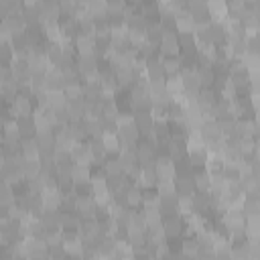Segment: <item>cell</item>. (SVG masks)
Wrapping results in <instances>:
<instances>
[{"mask_svg": "<svg viewBox=\"0 0 260 260\" xmlns=\"http://www.w3.org/2000/svg\"><path fill=\"white\" fill-rule=\"evenodd\" d=\"M32 110H35V100L30 98L28 91L20 89L12 102L8 104V112H10V118H30L32 116Z\"/></svg>", "mask_w": 260, "mask_h": 260, "instance_id": "cell-1", "label": "cell"}, {"mask_svg": "<svg viewBox=\"0 0 260 260\" xmlns=\"http://www.w3.org/2000/svg\"><path fill=\"white\" fill-rule=\"evenodd\" d=\"M160 57H179L181 49H179V35L177 30H162V39L156 47Z\"/></svg>", "mask_w": 260, "mask_h": 260, "instance_id": "cell-2", "label": "cell"}, {"mask_svg": "<svg viewBox=\"0 0 260 260\" xmlns=\"http://www.w3.org/2000/svg\"><path fill=\"white\" fill-rule=\"evenodd\" d=\"M61 248L65 250L67 258H73V260H81V258H83V244H81L79 234H69V232H63V238H61Z\"/></svg>", "mask_w": 260, "mask_h": 260, "instance_id": "cell-3", "label": "cell"}, {"mask_svg": "<svg viewBox=\"0 0 260 260\" xmlns=\"http://www.w3.org/2000/svg\"><path fill=\"white\" fill-rule=\"evenodd\" d=\"M183 228H185L183 215L175 213V215H167V217H162V232H165L167 240H181V236H183Z\"/></svg>", "mask_w": 260, "mask_h": 260, "instance_id": "cell-4", "label": "cell"}, {"mask_svg": "<svg viewBox=\"0 0 260 260\" xmlns=\"http://www.w3.org/2000/svg\"><path fill=\"white\" fill-rule=\"evenodd\" d=\"M24 250L28 260H39L49 256V246L43 238H24Z\"/></svg>", "mask_w": 260, "mask_h": 260, "instance_id": "cell-5", "label": "cell"}, {"mask_svg": "<svg viewBox=\"0 0 260 260\" xmlns=\"http://www.w3.org/2000/svg\"><path fill=\"white\" fill-rule=\"evenodd\" d=\"M154 173L158 181H175L177 171H175V162L169 156H158L154 160Z\"/></svg>", "mask_w": 260, "mask_h": 260, "instance_id": "cell-6", "label": "cell"}, {"mask_svg": "<svg viewBox=\"0 0 260 260\" xmlns=\"http://www.w3.org/2000/svg\"><path fill=\"white\" fill-rule=\"evenodd\" d=\"M175 30H177V35L195 32V18H193V14L185 6L179 8L177 14H175Z\"/></svg>", "mask_w": 260, "mask_h": 260, "instance_id": "cell-7", "label": "cell"}, {"mask_svg": "<svg viewBox=\"0 0 260 260\" xmlns=\"http://www.w3.org/2000/svg\"><path fill=\"white\" fill-rule=\"evenodd\" d=\"M35 144L39 146L41 156H53V152H55V132L53 130L37 132L35 134Z\"/></svg>", "mask_w": 260, "mask_h": 260, "instance_id": "cell-8", "label": "cell"}, {"mask_svg": "<svg viewBox=\"0 0 260 260\" xmlns=\"http://www.w3.org/2000/svg\"><path fill=\"white\" fill-rule=\"evenodd\" d=\"M73 49H75V55H91V53H95V37L93 35H85V32H77L73 37Z\"/></svg>", "mask_w": 260, "mask_h": 260, "instance_id": "cell-9", "label": "cell"}, {"mask_svg": "<svg viewBox=\"0 0 260 260\" xmlns=\"http://www.w3.org/2000/svg\"><path fill=\"white\" fill-rule=\"evenodd\" d=\"M199 134H201V138H203L205 146H209V144H215V142H221V140H223V132H221V128H219V124H217L215 120L205 122V124L199 128Z\"/></svg>", "mask_w": 260, "mask_h": 260, "instance_id": "cell-10", "label": "cell"}, {"mask_svg": "<svg viewBox=\"0 0 260 260\" xmlns=\"http://www.w3.org/2000/svg\"><path fill=\"white\" fill-rule=\"evenodd\" d=\"M71 160L75 165H85V167H93L95 160L91 156V150L87 146V140L85 142H75V146L71 148Z\"/></svg>", "mask_w": 260, "mask_h": 260, "instance_id": "cell-11", "label": "cell"}, {"mask_svg": "<svg viewBox=\"0 0 260 260\" xmlns=\"http://www.w3.org/2000/svg\"><path fill=\"white\" fill-rule=\"evenodd\" d=\"M95 209H98V203L93 201L91 195H87V197H75V213L81 219H95Z\"/></svg>", "mask_w": 260, "mask_h": 260, "instance_id": "cell-12", "label": "cell"}, {"mask_svg": "<svg viewBox=\"0 0 260 260\" xmlns=\"http://www.w3.org/2000/svg\"><path fill=\"white\" fill-rule=\"evenodd\" d=\"M179 79L183 83V89L185 93H199L201 89V83H199V75H197V69H181L179 73Z\"/></svg>", "mask_w": 260, "mask_h": 260, "instance_id": "cell-13", "label": "cell"}, {"mask_svg": "<svg viewBox=\"0 0 260 260\" xmlns=\"http://www.w3.org/2000/svg\"><path fill=\"white\" fill-rule=\"evenodd\" d=\"M144 73H146V79L148 81H156V79H165L167 75H165V69H162V57L156 53L154 57H150V59H146V69H144Z\"/></svg>", "mask_w": 260, "mask_h": 260, "instance_id": "cell-14", "label": "cell"}, {"mask_svg": "<svg viewBox=\"0 0 260 260\" xmlns=\"http://www.w3.org/2000/svg\"><path fill=\"white\" fill-rule=\"evenodd\" d=\"M134 118V126L138 128L140 136H150L152 128H154V118L150 112H132Z\"/></svg>", "mask_w": 260, "mask_h": 260, "instance_id": "cell-15", "label": "cell"}, {"mask_svg": "<svg viewBox=\"0 0 260 260\" xmlns=\"http://www.w3.org/2000/svg\"><path fill=\"white\" fill-rule=\"evenodd\" d=\"M61 201H63V193L59 189H45V191H41L43 209H49V211L61 209Z\"/></svg>", "mask_w": 260, "mask_h": 260, "instance_id": "cell-16", "label": "cell"}, {"mask_svg": "<svg viewBox=\"0 0 260 260\" xmlns=\"http://www.w3.org/2000/svg\"><path fill=\"white\" fill-rule=\"evenodd\" d=\"M140 219L144 223L146 230H152V228H160L162 225V215L156 207H140Z\"/></svg>", "mask_w": 260, "mask_h": 260, "instance_id": "cell-17", "label": "cell"}, {"mask_svg": "<svg viewBox=\"0 0 260 260\" xmlns=\"http://www.w3.org/2000/svg\"><path fill=\"white\" fill-rule=\"evenodd\" d=\"M45 100H47V108L53 110V112H59V110L67 108V98L63 93V89H47Z\"/></svg>", "mask_w": 260, "mask_h": 260, "instance_id": "cell-18", "label": "cell"}, {"mask_svg": "<svg viewBox=\"0 0 260 260\" xmlns=\"http://www.w3.org/2000/svg\"><path fill=\"white\" fill-rule=\"evenodd\" d=\"M175 185V195L185 199V197H191L195 193V185H193V175L191 177H175L173 181Z\"/></svg>", "mask_w": 260, "mask_h": 260, "instance_id": "cell-19", "label": "cell"}, {"mask_svg": "<svg viewBox=\"0 0 260 260\" xmlns=\"http://www.w3.org/2000/svg\"><path fill=\"white\" fill-rule=\"evenodd\" d=\"M41 223L45 225V230H61V219H63V211L61 209H55V211H49V209H43L41 215H39Z\"/></svg>", "mask_w": 260, "mask_h": 260, "instance_id": "cell-20", "label": "cell"}, {"mask_svg": "<svg viewBox=\"0 0 260 260\" xmlns=\"http://www.w3.org/2000/svg\"><path fill=\"white\" fill-rule=\"evenodd\" d=\"M179 252L185 260H195L199 256V242L195 236L191 238H181V244H179Z\"/></svg>", "mask_w": 260, "mask_h": 260, "instance_id": "cell-21", "label": "cell"}, {"mask_svg": "<svg viewBox=\"0 0 260 260\" xmlns=\"http://www.w3.org/2000/svg\"><path fill=\"white\" fill-rule=\"evenodd\" d=\"M124 205L126 209H140L142 207V189L138 185H130L124 193Z\"/></svg>", "mask_w": 260, "mask_h": 260, "instance_id": "cell-22", "label": "cell"}, {"mask_svg": "<svg viewBox=\"0 0 260 260\" xmlns=\"http://www.w3.org/2000/svg\"><path fill=\"white\" fill-rule=\"evenodd\" d=\"M67 116H69V122H81L83 116H85V100H71L67 102V108H65Z\"/></svg>", "mask_w": 260, "mask_h": 260, "instance_id": "cell-23", "label": "cell"}, {"mask_svg": "<svg viewBox=\"0 0 260 260\" xmlns=\"http://www.w3.org/2000/svg\"><path fill=\"white\" fill-rule=\"evenodd\" d=\"M156 173H154V165H150V167H140V177H138V181H136V185L140 187V189H154V185H156Z\"/></svg>", "mask_w": 260, "mask_h": 260, "instance_id": "cell-24", "label": "cell"}, {"mask_svg": "<svg viewBox=\"0 0 260 260\" xmlns=\"http://www.w3.org/2000/svg\"><path fill=\"white\" fill-rule=\"evenodd\" d=\"M132 250H140V248H146V230L144 228H138V230H126V238H124Z\"/></svg>", "mask_w": 260, "mask_h": 260, "instance_id": "cell-25", "label": "cell"}, {"mask_svg": "<svg viewBox=\"0 0 260 260\" xmlns=\"http://www.w3.org/2000/svg\"><path fill=\"white\" fill-rule=\"evenodd\" d=\"M61 10L57 0H41V20H59Z\"/></svg>", "mask_w": 260, "mask_h": 260, "instance_id": "cell-26", "label": "cell"}, {"mask_svg": "<svg viewBox=\"0 0 260 260\" xmlns=\"http://www.w3.org/2000/svg\"><path fill=\"white\" fill-rule=\"evenodd\" d=\"M158 211H160V215H162V217L179 213V197H177V195L160 197V201H158ZM179 215H181V213H179Z\"/></svg>", "mask_w": 260, "mask_h": 260, "instance_id": "cell-27", "label": "cell"}, {"mask_svg": "<svg viewBox=\"0 0 260 260\" xmlns=\"http://www.w3.org/2000/svg\"><path fill=\"white\" fill-rule=\"evenodd\" d=\"M81 217L75 213V211H71V213H65L63 211V219H61V232H69V234H79V230H81Z\"/></svg>", "mask_w": 260, "mask_h": 260, "instance_id": "cell-28", "label": "cell"}, {"mask_svg": "<svg viewBox=\"0 0 260 260\" xmlns=\"http://www.w3.org/2000/svg\"><path fill=\"white\" fill-rule=\"evenodd\" d=\"M63 93H65L67 102H71V100H81V98H83V81H81V79L65 81V83H63Z\"/></svg>", "mask_w": 260, "mask_h": 260, "instance_id": "cell-29", "label": "cell"}, {"mask_svg": "<svg viewBox=\"0 0 260 260\" xmlns=\"http://www.w3.org/2000/svg\"><path fill=\"white\" fill-rule=\"evenodd\" d=\"M100 140H102V144H104V148H106V152H108V154H118V152H120V148H122L120 138H118V134H116V132H102Z\"/></svg>", "mask_w": 260, "mask_h": 260, "instance_id": "cell-30", "label": "cell"}, {"mask_svg": "<svg viewBox=\"0 0 260 260\" xmlns=\"http://www.w3.org/2000/svg\"><path fill=\"white\" fill-rule=\"evenodd\" d=\"M71 181H73V185L89 183V181H91V167L75 165V162H73V167H71Z\"/></svg>", "mask_w": 260, "mask_h": 260, "instance_id": "cell-31", "label": "cell"}, {"mask_svg": "<svg viewBox=\"0 0 260 260\" xmlns=\"http://www.w3.org/2000/svg\"><path fill=\"white\" fill-rule=\"evenodd\" d=\"M187 158H189L193 171L203 169L207 162V148H191V150H187Z\"/></svg>", "mask_w": 260, "mask_h": 260, "instance_id": "cell-32", "label": "cell"}, {"mask_svg": "<svg viewBox=\"0 0 260 260\" xmlns=\"http://www.w3.org/2000/svg\"><path fill=\"white\" fill-rule=\"evenodd\" d=\"M240 189H242V193L244 195H256V197H260V179L258 177H244V179H240Z\"/></svg>", "mask_w": 260, "mask_h": 260, "instance_id": "cell-33", "label": "cell"}, {"mask_svg": "<svg viewBox=\"0 0 260 260\" xmlns=\"http://www.w3.org/2000/svg\"><path fill=\"white\" fill-rule=\"evenodd\" d=\"M16 124H18V134H20L22 140L35 138L37 128H35V124H32V116H30V118H16Z\"/></svg>", "mask_w": 260, "mask_h": 260, "instance_id": "cell-34", "label": "cell"}, {"mask_svg": "<svg viewBox=\"0 0 260 260\" xmlns=\"http://www.w3.org/2000/svg\"><path fill=\"white\" fill-rule=\"evenodd\" d=\"M20 154H22V158H24V160H41V152H39V146L35 144V138L22 140Z\"/></svg>", "mask_w": 260, "mask_h": 260, "instance_id": "cell-35", "label": "cell"}, {"mask_svg": "<svg viewBox=\"0 0 260 260\" xmlns=\"http://www.w3.org/2000/svg\"><path fill=\"white\" fill-rule=\"evenodd\" d=\"M102 169H104L106 177H120V175H124V173H122V167H120V160H118L116 154H110V156L102 162Z\"/></svg>", "mask_w": 260, "mask_h": 260, "instance_id": "cell-36", "label": "cell"}, {"mask_svg": "<svg viewBox=\"0 0 260 260\" xmlns=\"http://www.w3.org/2000/svg\"><path fill=\"white\" fill-rule=\"evenodd\" d=\"M14 201H16V195H14L12 185H8L6 181H2L0 183V207H6L8 209Z\"/></svg>", "mask_w": 260, "mask_h": 260, "instance_id": "cell-37", "label": "cell"}, {"mask_svg": "<svg viewBox=\"0 0 260 260\" xmlns=\"http://www.w3.org/2000/svg\"><path fill=\"white\" fill-rule=\"evenodd\" d=\"M162 69L167 77H175L181 73V59L179 57H162Z\"/></svg>", "mask_w": 260, "mask_h": 260, "instance_id": "cell-38", "label": "cell"}, {"mask_svg": "<svg viewBox=\"0 0 260 260\" xmlns=\"http://www.w3.org/2000/svg\"><path fill=\"white\" fill-rule=\"evenodd\" d=\"M209 173L205 169H197L193 171V185H195V191H209Z\"/></svg>", "mask_w": 260, "mask_h": 260, "instance_id": "cell-39", "label": "cell"}, {"mask_svg": "<svg viewBox=\"0 0 260 260\" xmlns=\"http://www.w3.org/2000/svg\"><path fill=\"white\" fill-rule=\"evenodd\" d=\"M185 8L193 14V18L207 16V2L205 0H187L185 2Z\"/></svg>", "mask_w": 260, "mask_h": 260, "instance_id": "cell-40", "label": "cell"}, {"mask_svg": "<svg viewBox=\"0 0 260 260\" xmlns=\"http://www.w3.org/2000/svg\"><path fill=\"white\" fill-rule=\"evenodd\" d=\"M242 213H244V215L260 213V197H256V195H244V201H242Z\"/></svg>", "mask_w": 260, "mask_h": 260, "instance_id": "cell-41", "label": "cell"}, {"mask_svg": "<svg viewBox=\"0 0 260 260\" xmlns=\"http://www.w3.org/2000/svg\"><path fill=\"white\" fill-rule=\"evenodd\" d=\"M22 173H24V179L26 181L37 179L41 175V162L39 160H24L22 162Z\"/></svg>", "mask_w": 260, "mask_h": 260, "instance_id": "cell-42", "label": "cell"}, {"mask_svg": "<svg viewBox=\"0 0 260 260\" xmlns=\"http://www.w3.org/2000/svg\"><path fill=\"white\" fill-rule=\"evenodd\" d=\"M158 193L154 189H142V207H156L158 209Z\"/></svg>", "mask_w": 260, "mask_h": 260, "instance_id": "cell-43", "label": "cell"}, {"mask_svg": "<svg viewBox=\"0 0 260 260\" xmlns=\"http://www.w3.org/2000/svg\"><path fill=\"white\" fill-rule=\"evenodd\" d=\"M154 191L158 193V197H167V195H175V185L173 181H156Z\"/></svg>", "mask_w": 260, "mask_h": 260, "instance_id": "cell-44", "label": "cell"}, {"mask_svg": "<svg viewBox=\"0 0 260 260\" xmlns=\"http://www.w3.org/2000/svg\"><path fill=\"white\" fill-rule=\"evenodd\" d=\"M106 4H108V16H118V14H124L126 2H122V0H106Z\"/></svg>", "mask_w": 260, "mask_h": 260, "instance_id": "cell-45", "label": "cell"}, {"mask_svg": "<svg viewBox=\"0 0 260 260\" xmlns=\"http://www.w3.org/2000/svg\"><path fill=\"white\" fill-rule=\"evenodd\" d=\"M26 213H28V211H26V209H24L20 203H16V201H14V203L8 207V217H10V219H16V221H20V219H22Z\"/></svg>", "mask_w": 260, "mask_h": 260, "instance_id": "cell-46", "label": "cell"}, {"mask_svg": "<svg viewBox=\"0 0 260 260\" xmlns=\"http://www.w3.org/2000/svg\"><path fill=\"white\" fill-rule=\"evenodd\" d=\"M12 57H14V51H12L10 43L8 45H0V65H10Z\"/></svg>", "mask_w": 260, "mask_h": 260, "instance_id": "cell-47", "label": "cell"}, {"mask_svg": "<svg viewBox=\"0 0 260 260\" xmlns=\"http://www.w3.org/2000/svg\"><path fill=\"white\" fill-rule=\"evenodd\" d=\"M10 12H12V10H10V0H0V18L4 20Z\"/></svg>", "mask_w": 260, "mask_h": 260, "instance_id": "cell-48", "label": "cell"}, {"mask_svg": "<svg viewBox=\"0 0 260 260\" xmlns=\"http://www.w3.org/2000/svg\"><path fill=\"white\" fill-rule=\"evenodd\" d=\"M39 260H49V256H47V258H39Z\"/></svg>", "mask_w": 260, "mask_h": 260, "instance_id": "cell-49", "label": "cell"}]
</instances>
